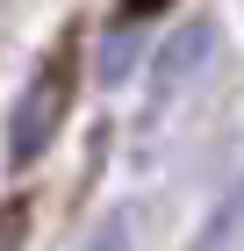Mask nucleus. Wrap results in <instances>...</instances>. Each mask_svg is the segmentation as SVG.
<instances>
[{
    "mask_svg": "<svg viewBox=\"0 0 244 251\" xmlns=\"http://www.w3.org/2000/svg\"><path fill=\"white\" fill-rule=\"evenodd\" d=\"M65 94H72V79H65V58L51 65V79H36V94L22 100V115H15V165H29V158L51 144V129H57V115H65Z\"/></svg>",
    "mask_w": 244,
    "mask_h": 251,
    "instance_id": "1",
    "label": "nucleus"
},
{
    "mask_svg": "<svg viewBox=\"0 0 244 251\" xmlns=\"http://www.w3.org/2000/svg\"><path fill=\"white\" fill-rule=\"evenodd\" d=\"M22 223H29V208L7 201V208H0V251H22Z\"/></svg>",
    "mask_w": 244,
    "mask_h": 251,
    "instance_id": "2",
    "label": "nucleus"
},
{
    "mask_svg": "<svg viewBox=\"0 0 244 251\" xmlns=\"http://www.w3.org/2000/svg\"><path fill=\"white\" fill-rule=\"evenodd\" d=\"M94 251H122V215L108 223V237H94Z\"/></svg>",
    "mask_w": 244,
    "mask_h": 251,
    "instance_id": "3",
    "label": "nucleus"
},
{
    "mask_svg": "<svg viewBox=\"0 0 244 251\" xmlns=\"http://www.w3.org/2000/svg\"><path fill=\"white\" fill-rule=\"evenodd\" d=\"M165 0H122V15H158Z\"/></svg>",
    "mask_w": 244,
    "mask_h": 251,
    "instance_id": "4",
    "label": "nucleus"
}]
</instances>
